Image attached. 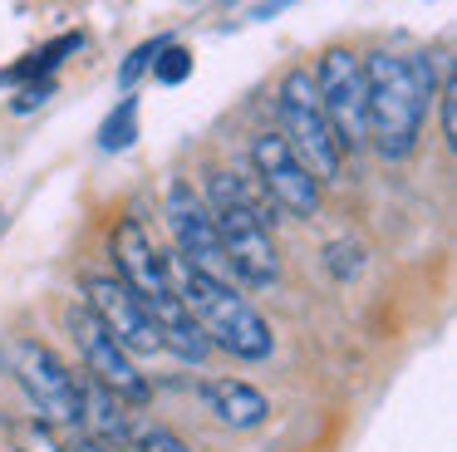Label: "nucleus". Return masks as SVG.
<instances>
[{"label":"nucleus","instance_id":"1","mask_svg":"<svg viewBox=\"0 0 457 452\" xmlns=\"http://www.w3.org/2000/svg\"><path fill=\"white\" fill-rule=\"evenodd\" d=\"M437 79L428 54H394V49H374L364 59V94H369V143L378 157L403 163L423 138V118L433 108Z\"/></svg>","mask_w":457,"mask_h":452},{"label":"nucleus","instance_id":"2","mask_svg":"<svg viewBox=\"0 0 457 452\" xmlns=\"http://www.w3.org/2000/svg\"><path fill=\"white\" fill-rule=\"evenodd\" d=\"M168 265H172V290L182 295V305H187V314L197 320L202 339H207L212 349H227V354H237V359H246V364L270 359L276 330H270V320L246 300V295H237V285L192 271V265L178 261V255H168Z\"/></svg>","mask_w":457,"mask_h":452},{"label":"nucleus","instance_id":"3","mask_svg":"<svg viewBox=\"0 0 457 452\" xmlns=\"http://www.w3.org/2000/svg\"><path fill=\"white\" fill-rule=\"evenodd\" d=\"M202 202H207L212 222H217L231 275L241 285H251V290H270L280 280V255H276V241H270V226L261 222V212L241 192L237 172H212Z\"/></svg>","mask_w":457,"mask_h":452},{"label":"nucleus","instance_id":"4","mask_svg":"<svg viewBox=\"0 0 457 452\" xmlns=\"http://www.w3.org/2000/svg\"><path fill=\"white\" fill-rule=\"evenodd\" d=\"M276 118H280V138L295 147V157L320 177V182L339 177L345 153H339L335 133H329V118H325V108H320L315 74H310V69L295 64V69L280 74V84H276Z\"/></svg>","mask_w":457,"mask_h":452},{"label":"nucleus","instance_id":"5","mask_svg":"<svg viewBox=\"0 0 457 452\" xmlns=\"http://www.w3.org/2000/svg\"><path fill=\"white\" fill-rule=\"evenodd\" d=\"M0 364L21 383V393L35 403L45 423H64V428H79V379L60 364V354L45 349L40 339H5L0 344Z\"/></svg>","mask_w":457,"mask_h":452},{"label":"nucleus","instance_id":"6","mask_svg":"<svg viewBox=\"0 0 457 452\" xmlns=\"http://www.w3.org/2000/svg\"><path fill=\"white\" fill-rule=\"evenodd\" d=\"M310 74H315V94H320V108H325V118H329V133H335L339 153L349 157V153H359V147H369L364 59L345 45H329Z\"/></svg>","mask_w":457,"mask_h":452},{"label":"nucleus","instance_id":"7","mask_svg":"<svg viewBox=\"0 0 457 452\" xmlns=\"http://www.w3.org/2000/svg\"><path fill=\"white\" fill-rule=\"evenodd\" d=\"M64 324H70V339L79 344L89 379H99L104 389H113L123 403H148V379L138 373L133 354L123 349V344L113 339V334L104 330L99 320H94V310H89V305H79V300H74L70 310H64Z\"/></svg>","mask_w":457,"mask_h":452},{"label":"nucleus","instance_id":"8","mask_svg":"<svg viewBox=\"0 0 457 452\" xmlns=\"http://www.w3.org/2000/svg\"><path fill=\"white\" fill-rule=\"evenodd\" d=\"M251 167H256V182L266 187V197L276 202V212H290L300 222L320 212V177L300 163L295 147L280 133H261L251 143Z\"/></svg>","mask_w":457,"mask_h":452},{"label":"nucleus","instance_id":"9","mask_svg":"<svg viewBox=\"0 0 457 452\" xmlns=\"http://www.w3.org/2000/svg\"><path fill=\"white\" fill-rule=\"evenodd\" d=\"M162 206H168V226H172V241H178V261L192 265V271H202V275L231 280V265H227V251H221L217 222H212L207 202L197 197V187L172 182Z\"/></svg>","mask_w":457,"mask_h":452},{"label":"nucleus","instance_id":"10","mask_svg":"<svg viewBox=\"0 0 457 452\" xmlns=\"http://www.w3.org/2000/svg\"><path fill=\"white\" fill-rule=\"evenodd\" d=\"M84 290H89L84 305L94 310V320H99L129 354H162V334H158V324H153L148 305H143L119 275H89Z\"/></svg>","mask_w":457,"mask_h":452},{"label":"nucleus","instance_id":"11","mask_svg":"<svg viewBox=\"0 0 457 452\" xmlns=\"http://www.w3.org/2000/svg\"><path fill=\"white\" fill-rule=\"evenodd\" d=\"M109 251H113V265H119V280L129 285L143 305L158 300V295H172V265H168V255L153 246V236L143 231L138 216H123V222L113 226Z\"/></svg>","mask_w":457,"mask_h":452},{"label":"nucleus","instance_id":"12","mask_svg":"<svg viewBox=\"0 0 457 452\" xmlns=\"http://www.w3.org/2000/svg\"><path fill=\"white\" fill-rule=\"evenodd\" d=\"M197 398L221 428H237V432L261 428V423L270 418V398L256 389V383H246V379H202Z\"/></svg>","mask_w":457,"mask_h":452},{"label":"nucleus","instance_id":"13","mask_svg":"<svg viewBox=\"0 0 457 452\" xmlns=\"http://www.w3.org/2000/svg\"><path fill=\"white\" fill-rule=\"evenodd\" d=\"M79 423L89 428L84 438L104 442V448H129L133 413H129V403H123L113 389H104L99 379H84L79 383Z\"/></svg>","mask_w":457,"mask_h":452},{"label":"nucleus","instance_id":"14","mask_svg":"<svg viewBox=\"0 0 457 452\" xmlns=\"http://www.w3.org/2000/svg\"><path fill=\"white\" fill-rule=\"evenodd\" d=\"M133 143H138V98L123 94L119 108H113L99 128V147L104 153H123V147H133Z\"/></svg>","mask_w":457,"mask_h":452},{"label":"nucleus","instance_id":"15","mask_svg":"<svg viewBox=\"0 0 457 452\" xmlns=\"http://www.w3.org/2000/svg\"><path fill=\"white\" fill-rule=\"evenodd\" d=\"M325 271H329V280H339V285H354L359 275H364V246L359 241H349V236H335V241H325Z\"/></svg>","mask_w":457,"mask_h":452},{"label":"nucleus","instance_id":"16","mask_svg":"<svg viewBox=\"0 0 457 452\" xmlns=\"http://www.w3.org/2000/svg\"><path fill=\"white\" fill-rule=\"evenodd\" d=\"M129 448L133 452H192L187 442H182L172 428H162V423H133Z\"/></svg>","mask_w":457,"mask_h":452},{"label":"nucleus","instance_id":"17","mask_svg":"<svg viewBox=\"0 0 457 452\" xmlns=\"http://www.w3.org/2000/svg\"><path fill=\"white\" fill-rule=\"evenodd\" d=\"M162 45H172V39H168V35H158V39H143V45L133 49V54L123 59V64H119V88H123V94H133V84H138V79L153 69V59L162 54Z\"/></svg>","mask_w":457,"mask_h":452},{"label":"nucleus","instance_id":"18","mask_svg":"<svg viewBox=\"0 0 457 452\" xmlns=\"http://www.w3.org/2000/svg\"><path fill=\"white\" fill-rule=\"evenodd\" d=\"M79 49H84V29H70V35L50 39L45 49H35V69H40V74H54V69H60L70 54H79Z\"/></svg>","mask_w":457,"mask_h":452},{"label":"nucleus","instance_id":"19","mask_svg":"<svg viewBox=\"0 0 457 452\" xmlns=\"http://www.w3.org/2000/svg\"><path fill=\"white\" fill-rule=\"evenodd\" d=\"M192 74V54L182 45H162V54L153 59V79L158 84H182Z\"/></svg>","mask_w":457,"mask_h":452},{"label":"nucleus","instance_id":"20","mask_svg":"<svg viewBox=\"0 0 457 452\" xmlns=\"http://www.w3.org/2000/svg\"><path fill=\"white\" fill-rule=\"evenodd\" d=\"M54 98V74L50 79H30V84H21V94H15V113H35L40 104H50Z\"/></svg>","mask_w":457,"mask_h":452},{"label":"nucleus","instance_id":"21","mask_svg":"<svg viewBox=\"0 0 457 452\" xmlns=\"http://www.w3.org/2000/svg\"><path fill=\"white\" fill-rule=\"evenodd\" d=\"M437 118H443V143H457V94H453V79H443L437 88Z\"/></svg>","mask_w":457,"mask_h":452},{"label":"nucleus","instance_id":"22","mask_svg":"<svg viewBox=\"0 0 457 452\" xmlns=\"http://www.w3.org/2000/svg\"><path fill=\"white\" fill-rule=\"evenodd\" d=\"M25 452H64V448H60V442H54L45 428H35V432H30V442H25Z\"/></svg>","mask_w":457,"mask_h":452},{"label":"nucleus","instance_id":"23","mask_svg":"<svg viewBox=\"0 0 457 452\" xmlns=\"http://www.w3.org/2000/svg\"><path fill=\"white\" fill-rule=\"evenodd\" d=\"M280 10H290V0H261V5L251 10V20H266V15H280Z\"/></svg>","mask_w":457,"mask_h":452},{"label":"nucleus","instance_id":"24","mask_svg":"<svg viewBox=\"0 0 457 452\" xmlns=\"http://www.w3.org/2000/svg\"><path fill=\"white\" fill-rule=\"evenodd\" d=\"M64 452H109V448H104V442H94V438H74Z\"/></svg>","mask_w":457,"mask_h":452},{"label":"nucleus","instance_id":"25","mask_svg":"<svg viewBox=\"0 0 457 452\" xmlns=\"http://www.w3.org/2000/svg\"><path fill=\"white\" fill-rule=\"evenodd\" d=\"M0 231H5V206H0Z\"/></svg>","mask_w":457,"mask_h":452}]
</instances>
